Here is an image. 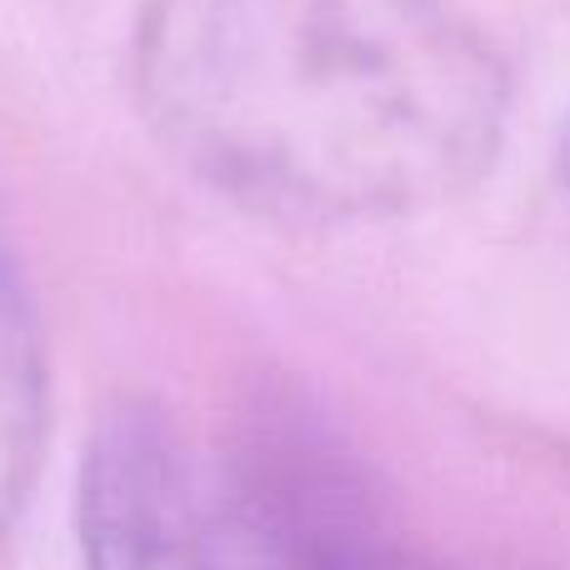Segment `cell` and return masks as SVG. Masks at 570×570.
Segmentation results:
<instances>
[{
  "instance_id": "6da1fadb",
  "label": "cell",
  "mask_w": 570,
  "mask_h": 570,
  "mask_svg": "<svg viewBox=\"0 0 570 570\" xmlns=\"http://www.w3.org/2000/svg\"><path fill=\"white\" fill-rule=\"evenodd\" d=\"M130 90L206 190L276 226H385L465 196L511 86L451 0H146Z\"/></svg>"
},
{
  "instance_id": "7a4b0ae2",
  "label": "cell",
  "mask_w": 570,
  "mask_h": 570,
  "mask_svg": "<svg viewBox=\"0 0 570 570\" xmlns=\"http://www.w3.org/2000/svg\"><path fill=\"white\" fill-rule=\"evenodd\" d=\"M86 570H216L196 481L170 425L120 405L96 431L80 471Z\"/></svg>"
},
{
  "instance_id": "3957f363",
  "label": "cell",
  "mask_w": 570,
  "mask_h": 570,
  "mask_svg": "<svg viewBox=\"0 0 570 570\" xmlns=\"http://www.w3.org/2000/svg\"><path fill=\"white\" fill-rule=\"evenodd\" d=\"M46 445V345L30 285L0 230V541L36 485Z\"/></svg>"
},
{
  "instance_id": "277c9868",
  "label": "cell",
  "mask_w": 570,
  "mask_h": 570,
  "mask_svg": "<svg viewBox=\"0 0 570 570\" xmlns=\"http://www.w3.org/2000/svg\"><path fill=\"white\" fill-rule=\"evenodd\" d=\"M305 570H441V566L415 561V556H395V551H335Z\"/></svg>"
},
{
  "instance_id": "5b68a950",
  "label": "cell",
  "mask_w": 570,
  "mask_h": 570,
  "mask_svg": "<svg viewBox=\"0 0 570 570\" xmlns=\"http://www.w3.org/2000/svg\"><path fill=\"white\" fill-rule=\"evenodd\" d=\"M561 176H566V186H570V120H566V136H561Z\"/></svg>"
}]
</instances>
